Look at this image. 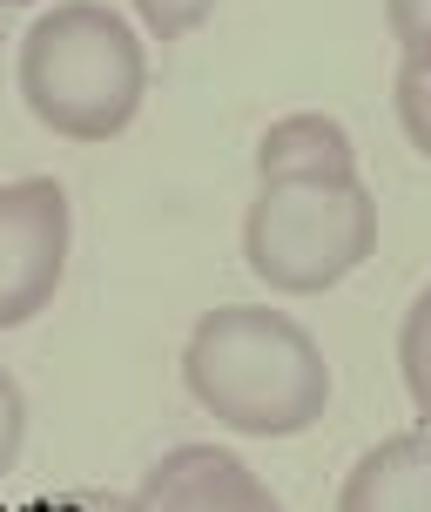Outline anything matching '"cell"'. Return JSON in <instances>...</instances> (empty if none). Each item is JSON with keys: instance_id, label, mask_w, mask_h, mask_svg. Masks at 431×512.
<instances>
[{"instance_id": "obj_1", "label": "cell", "mask_w": 431, "mask_h": 512, "mask_svg": "<svg viewBox=\"0 0 431 512\" xmlns=\"http://www.w3.org/2000/svg\"><path fill=\"white\" fill-rule=\"evenodd\" d=\"M182 384L229 438H304L330 411L324 344L277 304H216L189 324Z\"/></svg>"}, {"instance_id": "obj_2", "label": "cell", "mask_w": 431, "mask_h": 512, "mask_svg": "<svg viewBox=\"0 0 431 512\" xmlns=\"http://www.w3.org/2000/svg\"><path fill=\"white\" fill-rule=\"evenodd\" d=\"M14 81L48 135L115 142L149 102V48L108 0H54L27 21Z\"/></svg>"}, {"instance_id": "obj_3", "label": "cell", "mask_w": 431, "mask_h": 512, "mask_svg": "<svg viewBox=\"0 0 431 512\" xmlns=\"http://www.w3.org/2000/svg\"><path fill=\"white\" fill-rule=\"evenodd\" d=\"M378 256V196L357 182H256L243 263L270 297H324Z\"/></svg>"}, {"instance_id": "obj_4", "label": "cell", "mask_w": 431, "mask_h": 512, "mask_svg": "<svg viewBox=\"0 0 431 512\" xmlns=\"http://www.w3.org/2000/svg\"><path fill=\"white\" fill-rule=\"evenodd\" d=\"M75 250V203L54 176L0 182V331H21L61 297Z\"/></svg>"}, {"instance_id": "obj_5", "label": "cell", "mask_w": 431, "mask_h": 512, "mask_svg": "<svg viewBox=\"0 0 431 512\" xmlns=\"http://www.w3.org/2000/svg\"><path fill=\"white\" fill-rule=\"evenodd\" d=\"M122 512H283V499L229 445H176L142 472V486L128 492Z\"/></svg>"}, {"instance_id": "obj_6", "label": "cell", "mask_w": 431, "mask_h": 512, "mask_svg": "<svg viewBox=\"0 0 431 512\" xmlns=\"http://www.w3.org/2000/svg\"><path fill=\"white\" fill-rule=\"evenodd\" d=\"M337 512H431V425L378 438L337 486Z\"/></svg>"}, {"instance_id": "obj_7", "label": "cell", "mask_w": 431, "mask_h": 512, "mask_svg": "<svg viewBox=\"0 0 431 512\" xmlns=\"http://www.w3.org/2000/svg\"><path fill=\"white\" fill-rule=\"evenodd\" d=\"M256 182H357V149L324 108H290L256 135Z\"/></svg>"}, {"instance_id": "obj_8", "label": "cell", "mask_w": 431, "mask_h": 512, "mask_svg": "<svg viewBox=\"0 0 431 512\" xmlns=\"http://www.w3.org/2000/svg\"><path fill=\"white\" fill-rule=\"evenodd\" d=\"M398 378H405L411 411L431 425V283L405 304V324H398Z\"/></svg>"}, {"instance_id": "obj_9", "label": "cell", "mask_w": 431, "mask_h": 512, "mask_svg": "<svg viewBox=\"0 0 431 512\" xmlns=\"http://www.w3.org/2000/svg\"><path fill=\"white\" fill-rule=\"evenodd\" d=\"M391 115H398V128H405L411 155H425V162H431V75L398 68V81H391Z\"/></svg>"}, {"instance_id": "obj_10", "label": "cell", "mask_w": 431, "mask_h": 512, "mask_svg": "<svg viewBox=\"0 0 431 512\" xmlns=\"http://www.w3.org/2000/svg\"><path fill=\"white\" fill-rule=\"evenodd\" d=\"M128 7H135L142 34H155V41H189L216 14V0H128Z\"/></svg>"}, {"instance_id": "obj_11", "label": "cell", "mask_w": 431, "mask_h": 512, "mask_svg": "<svg viewBox=\"0 0 431 512\" xmlns=\"http://www.w3.org/2000/svg\"><path fill=\"white\" fill-rule=\"evenodd\" d=\"M384 27L405 54V68L431 75V0H384Z\"/></svg>"}, {"instance_id": "obj_12", "label": "cell", "mask_w": 431, "mask_h": 512, "mask_svg": "<svg viewBox=\"0 0 431 512\" xmlns=\"http://www.w3.org/2000/svg\"><path fill=\"white\" fill-rule=\"evenodd\" d=\"M21 445H27V398L14 384V371L0 364V479L21 465Z\"/></svg>"}, {"instance_id": "obj_13", "label": "cell", "mask_w": 431, "mask_h": 512, "mask_svg": "<svg viewBox=\"0 0 431 512\" xmlns=\"http://www.w3.org/2000/svg\"><path fill=\"white\" fill-rule=\"evenodd\" d=\"M7 34H14V7H0V48H7Z\"/></svg>"}, {"instance_id": "obj_14", "label": "cell", "mask_w": 431, "mask_h": 512, "mask_svg": "<svg viewBox=\"0 0 431 512\" xmlns=\"http://www.w3.org/2000/svg\"><path fill=\"white\" fill-rule=\"evenodd\" d=\"M0 7H41V0H0Z\"/></svg>"}]
</instances>
